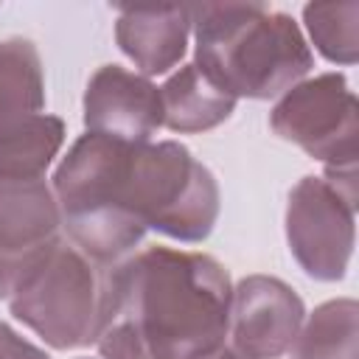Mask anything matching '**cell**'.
<instances>
[{"label": "cell", "mask_w": 359, "mask_h": 359, "mask_svg": "<svg viewBox=\"0 0 359 359\" xmlns=\"http://www.w3.org/2000/svg\"><path fill=\"white\" fill-rule=\"evenodd\" d=\"M62 233L95 266L132 255L149 230L196 244L222 210L213 171L180 140L126 143L84 132L50 180Z\"/></svg>", "instance_id": "cell-1"}, {"label": "cell", "mask_w": 359, "mask_h": 359, "mask_svg": "<svg viewBox=\"0 0 359 359\" xmlns=\"http://www.w3.org/2000/svg\"><path fill=\"white\" fill-rule=\"evenodd\" d=\"M233 283L208 252L143 247L104 269L101 359H208L227 345Z\"/></svg>", "instance_id": "cell-2"}, {"label": "cell", "mask_w": 359, "mask_h": 359, "mask_svg": "<svg viewBox=\"0 0 359 359\" xmlns=\"http://www.w3.org/2000/svg\"><path fill=\"white\" fill-rule=\"evenodd\" d=\"M191 34L194 65L236 101L280 98L314 67L303 28L264 3L191 6Z\"/></svg>", "instance_id": "cell-3"}, {"label": "cell", "mask_w": 359, "mask_h": 359, "mask_svg": "<svg viewBox=\"0 0 359 359\" xmlns=\"http://www.w3.org/2000/svg\"><path fill=\"white\" fill-rule=\"evenodd\" d=\"M101 278L104 269L62 233L42 250L0 266V300L48 348L76 351L95 342Z\"/></svg>", "instance_id": "cell-4"}, {"label": "cell", "mask_w": 359, "mask_h": 359, "mask_svg": "<svg viewBox=\"0 0 359 359\" xmlns=\"http://www.w3.org/2000/svg\"><path fill=\"white\" fill-rule=\"evenodd\" d=\"M269 126L280 140L294 143L325 168L356 165L359 104L348 79L337 70L306 76L275 98Z\"/></svg>", "instance_id": "cell-5"}, {"label": "cell", "mask_w": 359, "mask_h": 359, "mask_svg": "<svg viewBox=\"0 0 359 359\" xmlns=\"http://www.w3.org/2000/svg\"><path fill=\"white\" fill-rule=\"evenodd\" d=\"M359 194L337 188L323 174L303 177L286 199V244L297 266L323 283L342 280L356 241Z\"/></svg>", "instance_id": "cell-6"}, {"label": "cell", "mask_w": 359, "mask_h": 359, "mask_svg": "<svg viewBox=\"0 0 359 359\" xmlns=\"http://www.w3.org/2000/svg\"><path fill=\"white\" fill-rule=\"evenodd\" d=\"M306 320L303 297L280 278L247 275L233 286L227 345L250 359H280Z\"/></svg>", "instance_id": "cell-7"}, {"label": "cell", "mask_w": 359, "mask_h": 359, "mask_svg": "<svg viewBox=\"0 0 359 359\" xmlns=\"http://www.w3.org/2000/svg\"><path fill=\"white\" fill-rule=\"evenodd\" d=\"M81 107L87 132L126 143H146L163 126L160 87L121 65H104L90 76Z\"/></svg>", "instance_id": "cell-8"}, {"label": "cell", "mask_w": 359, "mask_h": 359, "mask_svg": "<svg viewBox=\"0 0 359 359\" xmlns=\"http://www.w3.org/2000/svg\"><path fill=\"white\" fill-rule=\"evenodd\" d=\"M62 236V216L45 177L0 174V266Z\"/></svg>", "instance_id": "cell-9"}, {"label": "cell", "mask_w": 359, "mask_h": 359, "mask_svg": "<svg viewBox=\"0 0 359 359\" xmlns=\"http://www.w3.org/2000/svg\"><path fill=\"white\" fill-rule=\"evenodd\" d=\"M191 39V6L118 8L115 42L135 65V73L151 79L174 70Z\"/></svg>", "instance_id": "cell-10"}, {"label": "cell", "mask_w": 359, "mask_h": 359, "mask_svg": "<svg viewBox=\"0 0 359 359\" xmlns=\"http://www.w3.org/2000/svg\"><path fill=\"white\" fill-rule=\"evenodd\" d=\"M160 107L165 129L194 135L224 123L236 109V98L222 93L194 62H188L160 84Z\"/></svg>", "instance_id": "cell-11"}, {"label": "cell", "mask_w": 359, "mask_h": 359, "mask_svg": "<svg viewBox=\"0 0 359 359\" xmlns=\"http://www.w3.org/2000/svg\"><path fill=\"white\" fill-rule=\"evenodd\" d=\"M45 109V70L31 39H0V129Z\"/></svg>", "instance_id": "cell-12"}, {"label": "cell", "mask_w": 359, "mask_h": 359, "mask_svg": "<svg viewBox=\"0 0 359 359\" xmlns=\"http://www.w3.org/2000/svg\"><path fill=\"white\" fill-rule=\"evenodd\" d=\"M292 359H356L359 356V306L353 297L320 303L306 314Z\"/></svg>", "instance_id": "cell-13"}, {"label": "cell", "mask_w": 359, "mask_h": 359, "mask_svg": "<svg viewBox=\"0 0 359 359\" xmlns=\"http://www.w3.org/2000/svg\"><path fill=\"white\" fill-rule=\"evenodd\" d=\"M65 143V123L56 115L39 112L0 129V174L45 177Z\"/></svg>", "instance_id": "cell-14"}, {"label": "cell", "mask_w": 359, "mask_h": 359, "mask_svg": "<svg viewBox=\"0 0 359 359\" xmlns=\"http://www.w3.org/2000/svg\"><path fill=\"white\" fill-rule=\"evenodd\" d=\"M306 42L331 65H353L359 56V3H309L303 6ZM309 45V48H311Z\"/></svg>", "instance_id": "cell-15"}, {"label": "cell", "mask_w": 359, "mask_h": 359, "mask_svg": "<svg viewBox=\"0 0 359 359\" xmlns=\"http://www.w3.org/2000/svg\"><path fill=\"white\" fill-rule=\"evenodd\" d=\"M0 359H50V356L45 353V348L34 345L8 323L0 320Z\"/></svg>", "instance_id": "cell-16"}, {"label": "cell", "mask_w": 359, "mask_h": 359, "mask_svg": "<svg viewBox=\"0 0 359 359\" xmlns=\"http://www.w3.org/2000/svg\"><path fill=\"white\" fill-rule=\"evenodd\" d=\"M208 359H250V356H241L238 351H233L230 345H224V348H219L216 353H210Z\"/></svg>", "instance_id": "cell-17"}, {"label": "cell", "mask_w": 359, "mask_h": 359, "mask_svg": "<svg viewBox=\"0 0 359 359\" xmlns=\"http://www.w3.org/2000/svg\"><path fill=\"white\" fill-rule=\"evenodd\" d=\"M81 359H90V356H81Z\"/></svg>", "instance_id": "cell-18"}]
</instances>
